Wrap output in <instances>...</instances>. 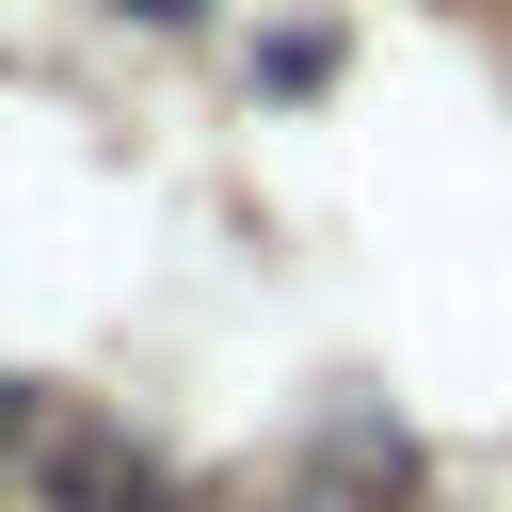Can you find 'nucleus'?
I'll use <instances>...</instances> for the list:
<instances>
[{
	"mask_svg": "<svg viewBox=\"0 0 512 512\" xmlns=\"http://www.w3.org/2000/svg\"><path fill=\"white\" fill-rule=\"evenodd\" d=\"M48 496L64 512H176V480L144 448H112V432H48Z\"/></svg>",
	"mask_w": 512,
	"mask_h": 512,
	"instance_id": "obj_1",
	"label": "nucleus"
},
{
	"mask_svg": "<svg viewBox=\"0 0 512 512\" xmlns=\"http://www.w3.org/2000/svg\"><path fill=\"white\" fill-rule=\"evenodd\" d=\"M16 416H32V400H16V384H0V432H16Z\"/></svg>",
	"mask_w": 512,
	"mask_h": 512,
	"instance_id": "obj_2",
	"label": "nucleus"
}]
</instances>
